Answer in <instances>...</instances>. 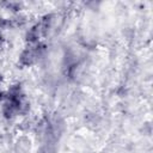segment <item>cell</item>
I'll return each instance as SVG.
<instances>
[{
  "label": "cell",
  "instance_id": "1",
  "mask_svg": "<svg viewBox=\"0 0 153 153\" xmlns=\"http://www.w3.org/2000/svg\"><path fill=\"white\" fill-rule=\"evenodd\" d=\"M36 57H38V56H37V54L35 53L33 49L25 50V51L22 54V56H20V62H22L23 65H25V66H29V65H31V63L35 61Z\"/></svg>",
  "mask_w": 153,
  "mask_h": 153
},
{
  "label": "cell",
  "instance_id": "3",
  "mask_svg": "<svg viewBox=\"0 0 153 153\" xmlns=\"http://www.w3.org/2000/svg\"><path fill=\"white\" fill-rule=\"evenodd\" d=\"M1 39H2V36H1V33H0V43H1Z\"/></svg>",
  "mask_w": 153,
  "mask_h": 153
},
{
  "label": "cell",
  "instance_id": "4",
  "mask_svg": "<svg viewBox=\"0 0 153 153\" xmlns=\"http://www.w3.org/2000/svg\"><path fill=\"white\" fill-rule=\"evenodd\" d=\"M1 98H2V93L0 92V99H1Z\"/></svg>",
  "mask_w": 153,
  "mask_h": 153
},
{
  "label": "cell",
  "instance_id": "2",
  "mask_svg": "<svg viewBox=\"0 0 153 153\" xmlns=\"http://www.w3.org/2000/svg\"><path fill=\"white\" fill-rule=\"evenodd\" d=\"M39 33H41V30H39L38 25H37V26L32 27V29L27 32V35H26V39H27L29 42H35V41H37V38L39 37Z\"/></svg>",
  "mask_w": 153,
  "mask_h": 153
}]
</instances>
